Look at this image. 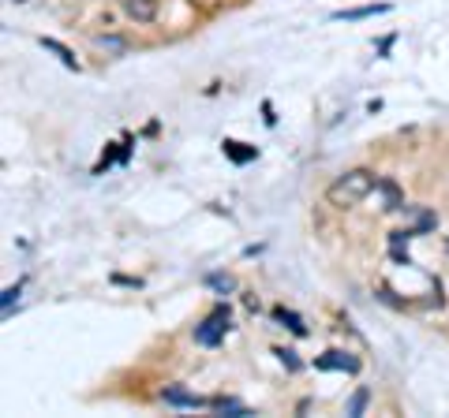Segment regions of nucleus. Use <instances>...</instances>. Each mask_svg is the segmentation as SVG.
<instances>
[{
  "label": "nucleus",
  "instance_id": "nucleus-1",
  "mask_svg": "<svg viewBox=\"0 0 449 418\" xmlns=\"http://www.w3.org/2000/svg\"><path fill=\"white\" fill-rule=\"evenodd\" d=\"M371 191H378V175L367 172V169H352L345 175H337L326 191V202L337 209H348V206H360Z\"/></svg>",
  "mask_w": 449,
  "mask_h": 418
},
{
  "label": "nucleus",
  "instance_id": "nucleus-2",
  "mask_svg": "<svg viewBox=\"0 0 449 418\" xmlns=\"http://www.w3.org/2000/svg\"><path fill=\"white\" fill-rule=\"evenodd\" d=\"M225 329H228V306H217V310L195 329V343H203V348H217L221 336H225Z\"/></svg>",
  "mask_w": 449,
  "mask_h": 418
},
{
  "label": "nucleus",
  "instance_id": "nucleus-3",
  "mask_svg": "<svg viewBox=\"0 0 449 418\" xmlns=\"http://www.w3.org/2000/svg\"><path fill=\"white\" fill-rule=\"evenodd\" d=\"M318 370H345V374H360V359L345 355V351H326L322 359L315 362Z\"/></svg>",
  "mask_w": 449,
  "mask_h": 418
},
{
  "label": "nucleus",
  "instance_id": "nucleus-4",
  "mask_svg": "<svg viewBox=\"0 0 449 418\" xmlns=\"http://www.w3.org/2000/svg\"><path fill=\"white\" fill-rule=\"evenodd\" d=\"M390 4H363V8H345V12H333V19L356 23V19H371V15H386Z\"/></svg>",
  "mask_w": 449,
  "mask_h": 418
},
{
  "label": "nucleus",
  "instance_id": "nucleus-5",
  "mask_svg": "<svg viewBox=\"0 0 449 418\" xmlns=\"http://www.w3.org/2000/svg\"><path fill=\"white\" fill-rule=\"evenodd\" d=\"M120 4H124V12L139 23H150L154 15H158V0H120Z\"/></svg>",
  "mask_w": 449,
  "mask_h": 418
},
{
  "label": "nucleus",
  "instance_id": "nucleus-6",
  "mask_svg": "<svg viewBox=\"0 0 449 418\" xmlns=\"http://www.w3.org/2000/svg\"><path fill=\"white\" fill-rule=\"evenodd\" d=\"M161 399H165V403H172V407H203V403H206L203 396H191V392H184V388H176V385L165 388Z\"/></svg>",
  "mask_w": 449,
  "mask_h": 418
},
{
  "label": "nucleus",
  "instance_id": "nucleus-7",
  "mask_svg": "<svg viewBox=\"0 0 449 418\" xmlns=\"http://www.w3.org/2000/svg\"><path fill=\"white\" fill-rule=\"evenodd\" d=\"M273 318H277L281 325H288V329L296 332V336H304V332H307L304 318H300V314H292V310H285V306H277V310H273Z\"/></svg>",
  "mask_w": 449,
  "mask_h": 418
},
{
  "label": "nucleus",
  "instance_id": "nucleus-8",
  "mask_svg": "<svg viewBox=\"0 0 449 418\" xmlns=\"http://www.w3.org/2000/svg\"><path fill=\"white\" fill-rule=\"evenodd\" d=\"M42 49H49V53H57V57H60V64H64V68H79V64H75V53H71V49H68V45H60V41H53V38H42Z\"/></svg>",
  "mask_w": 449,
  "mask_h": 418
},
{
  "label": "nucleus",
  "instance_id": "nucleus-9",
  "mask_svg": "<svg viewBox=\"0 0 449 418\" xmlns=\"http://www.w3.org/2000/svg\"><path fill=\"white\" fill-rule=\"evenodd\" d=\"M378 191L386 194V209H401V206H405V198H401V191H397V183H393V180H378Z\"/></svg>",
  "mask_w": 449,
  "mask_h": 418
},
{
  "label": "nucleus",
  "instance_id": "nucleus-10",
  "mask_svg": "<svg viewBox=\"0 0 449 418\" xmlns=\"http://www.w3.org/2000/svg\"><path fill=\"white\" fill-rule=\"evenodd\" d=\"M98 49H105V53H116V57H124V53H127V45H124V38H116V34H102V38H98Z\"/></svg>",
  "mask_w": 449,
  "mask_h": 418
},
{
  "label": "nucleus",
  "instance_id": "nucleus-11",
  "mask_svg": "<svg viewBox=\"0 0 449 418\" xmlns=\"http://www.w3.org/2000/svg\"><path fill=\"white\" fill-rule=\"evenodd\" d=\"M240 146H244V142H232V138L225 142V153L232 157L236 164H244V161H251V157H255V150H240Z\"/></svg>",
  "mask_w": 449,
  "mask_h": 418
},
{
  "label": "nucleus",
  "instance_id": "nucleus-12",
  "mask_svg": "<svg viewBox=\"0 0 449 418\" xmlns=\"http://www.w3.org/2000/svg\"><path fill=\"white\" fill-rule=\"evenodd\" d=\"M367 399H371V392H367V388H360V392L352 396V403H348V415H363V407H367Z\"/></svg>",
  "mask_w": 449,
  "mask_h": 418
},
{
  "label": "nucleus",
  "instance_id": "nucleus-13",
  "mask_svg": "<svg viewBox=\"0 0 449 418\" xmlns=\"http://www.w3.org/2000/svg\"><path fill=\"white\" fill-rule=\"evenodd\" d=\"M15 299H19V284H15V287H8V292L0 295V303H4V314H12V303H15Z\"/></svg>",
  "mask_w": 449,
  "mask_h": 418
},
{
  "label": "nucleus",
  "instance_id": "nucleus-14",
  "mask_svg": "<svg viewBox=\"0 0 449 418\" xmlns=\"http://www.w3.org/2000/svg\"><path fill=\"white\" fill-rule=\"evenodd\" d=\"M273 355H277L281 362H285L288 370H296V366H300V362H296V351H285V348H277V351H273Z\"/></svg>",
  "mask_w": 449,
  "mask_h": 418
},
{
  "label": "nucleus",
  "instance_id": "nucleus-15",
  "mask_svg": "<svg viewBox=\"0 0 449 418\" xmlns=\"http://www.w3.org/2000/svg\"><path fill=\"white\" fill-rule=\"evenodd\" d=\"M210 287H217V292H232V276H210Z\"/></svg>",
  "mask_w": 449,
  "mask_h": 418
}]
</instances>
